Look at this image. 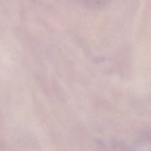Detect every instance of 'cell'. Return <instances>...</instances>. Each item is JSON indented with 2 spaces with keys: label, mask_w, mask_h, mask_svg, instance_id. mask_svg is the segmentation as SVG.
Returning a JSON list of instances; mask_svg holds the SVG:
<instances>
[]
</instances>
